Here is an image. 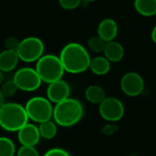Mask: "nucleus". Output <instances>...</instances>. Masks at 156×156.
<instances>
[{"instance_id": "2eb2a0df", "label": "nucleus", "mask_w": 156, "mask_h": 156, "mask_svg": "<svg viewBox=\"0 0 156 156\" xmlns=\"http://www.w3.org/2000/svg\"><path fill=\"white\" fill-rule=\"evenodd\" d=\"M90 71L98 76H103L111 70V62L104 56H97L90 59Z\"/></svg>"}, {"instance_id": "c85d7f7f", "label": "nucleus", "mask_w": 156, "mask_h": 156, "mask_svg": "<svg viewBox=\"0 0 156 156\" xmlns=\"http://www.w3.org/2000/svg\"><path fill=\"white\" fill-rule=\"evenodd\" d=\"M4 82V72L0 69V86Z\"/></svg>"}, {"instance_id": "bb28decb", "label": "nucleus", "mask_w": 156, "mask_h": 156, "mask_svg": "<svg viewBox=\"0 0 156 156\" xmlns=\"http://www.w3.org/2000/svg\"><path fill=\"white\" fill-rule=\"evenodd\" d=\"M151 38H152V40L154 41V43H155L156 44V26L153 28V30H152V32H151Z\"/></svg>"}, {"instance_id": "f03ea898", "label": "nucleus", "mask_w": 156, "mask_h": 156, "mask_svg": "<svg viewBox=\"0 0 156 156\" xmlns=\"http://www.w3.org/2000/svg\"><path fill=\"white\" fill-rule=\"evenodd\" d=\"M83 114L84 108L82 103L77 99L68 98L54 106L53 120L57 125L68 128L80 122Z\"/></svg>"}, {"instance_id": "7ed1b4c3", "label": "nucleus", "mask_w": 156, "mask_h": 156, "mask_svg": "<svg viewBox=\"0 0 156 156\" xmlns=\"http://www.w3.org/2000/svg\"><path fill=\"white\" fill-rule=\"evenodd\" d=\"M28 120L25 106L16 102H5L0 107V127L6 132L17 133Z\"/></svg>"}, {"instance_id": "5701e85b", "label": "nucleus", "mask_w": 156, "mask_h": 156, "mask_svg": "<svg viewBox=\"0 0 156 156\" xmlns=\"http://www.w3.org/2000/svg\"><path fill=\"white\" fill-rule=\"evenodd\" d=\"M82 0H58L61 8L65 10H74L80 6Z\"/></svg>"}, {"instance_id": "1a4fd4ad", "label": "nucleus", "mask_w": 156, "mask_h": 156, "mask_svg": "<svg viewBox=\"0 0 156 156\" xmlns=\"http://www.w3.org/2000/svg\"><path fill=\"white\" fill-rule=\"evenodd\" d=\"M121 89L122 92L129 97H137L144 90V80L137 72H128L121 80Z\"/></svg>"}, {"instance_id": "412c9836", "label": "nucleus", "mask_w": 156, "mask_h": 156, "mask_svg": "<svg viewBox=\"0 0 156 156\" xmlns=\"http://www.w3.org/2000/svg\"><path fill=\"white\" fill-rule=\"evenodd\" d=\"M0 89L2 90V93L5 96V98L13 97L14 95H16V93L18 90V88L13 80H8L4 81L2 83Z\"/></svg>"}, {"instance_id": "f8f14e48", "label": "nucleus", "mask_w": 156, "mask_h": 156, "mask_svg": "<svg viewBox=\"0 0 156 156\" xmlns=\"http://www.w3.org/2000/svg\"><path fill=\"white\" fill-rule=\"evenodd\" d=\"M118 24L112 18H105L101 20L97 28L98 36H100L106 42L114 40L118 35Z\"/></svg>"}, {"instance_id": "4be33fe9", "label": "nucleus", "mask_w": 156, "mask_h": 156, "mask_svg": "<svg viewBox=\"0 0 156 156\" xmlns=\"http://www.w3.org/2000/svg\"><path fill=\"white\" fill-rule=\"evenodd\" d=\"M16 156H40L38 151L32 146H21L17 152Z\"/></svg>"}, {"instance_id": "c756f323", "label": "nucleus", "mask_w": 156, "mask_h": 156, "mask_svg": "<svg viewBox=\"0 0 156 156\" xmlns=\"http://www.w3.org/2000/svg\"><path fill=\"white\" fill-rule=\"evenodd\" d=\"M84 1H87V2H94L96 0H84Z\"/></svg>"}, {"instance_id": "6ab92c4d", "label": "nucleus", "mask_w": 156, "mask_h": 156, "mask_svg": "<svg viewBox=\"0 0 156 156\" xmlns=\"http://www.w3.org/2000/svg\"><path fill=\"white\" fill-rule=\"evenodd\" d=\"M16 145L12 140L6 137H0V156H14Z\"/></svg>"}, {"instance_id": "39448f33", "label": "nucleus", "mask_w": 156, "mask_h": 156, "mask_svg": "<svg viewBox=\"0 0 156 156\" xmlns=\"http://www.w3.org/2000/svg\"><path fill=\"white\" fill-rule=\"evenodd\" d=\"M25 109L28 119L39 124L53 118L54 107L52 102L45 97L36 96L29 99L25 105Z\"/></svg>"}, {"instance_id": "f3484780", "label": "nucleus", "mask_w": 156, "mask_h": 156, "mask_svg": "<svg viewBox=\"0 0 156 156\" xmlns=\"http://www.w3.org/2000/svg\"><path fill=\"white\" fill-rule=\"evenodd\" d=\"M86 100L92 104H101L106 99L105 90L98 85H90L85 90Z\"/></svg>"}, {"instance_id": "6e6552de", "label": "nucleus", "mask_w": 156, "mask_h": 156, "mask_svg": "<svg viewBox=\"0 0 156 156\" xmlns=\"http://www.w3.org/2000/svg\"><path fill=\"white\" fill-rule=\"evenodd\" d=\"M99 112L103 120L108 122H117L124 115L123 103L115 97H106L99 105Z\"/></svg>"}, {"instance_id": "393cba45", "label": "nucleus", "mask_w": 156, "mask_h": 156, "mask_svg": "<svg viewBox=\"0 0 156 156\" xmlns=\"http://www.w3.org/2000/svg\"><path fill=\"white\" fill-rule=\"evenodd\" d=\"M43 156H71V154L62 148H51L47 151Z\"/></svg>"}, {"instance_id": "a211bd4d", "label": "nucleus", "mask_w": 156, "mask_h": 156, "mask_svg": "<svg viewBox=\"0 0 156 156\" xmlns=\"http://www.w3.org/2000/svg\"><path fill=\"white\" fill-rule=\"evenodd\" d=\"M38 130L41 138L46 140H51L56 137L58 133V125L54 121H47L39 124Z\"/></svg>"}, {"instance_id": "4468645a", "label": "nucleus", "mask_w": 156, "mask_h": 156, "mask_svg": "<svg viewBox=\"0 0 156 156\" xmlns=\"http://www.w3.org/2000/svg\"><path fill=\"white\" fill-rule=\"evenodd\" d=\"M103 53H104V57L111 63L119 62L124 57V48L120 42L112 40L106 43Z\"/></svg>"}, {"instance_id": "ddd939ff", "label": "nucleus", "mask_w": 156, "mask_h": 156, "mask_svg": "<svg viewBox=\"0 0 156 156\" xmlns=\"http://www.w3.org/2000/svg\"><path fill=\"white\" fill-rule=\"evenodd\" d=\"M19 60L16 51L4 49L0 52V69L3 72H10L16 68Z\"/></svg>"}, {"instance_id": "9d476101", "label": "nucleus", "mask_w": 156, "mask_h": 156, "mask_svg": "<svg viewBox=\"0 0 156 156\" xmlns=\"http://www.w3.org/2000/svg\"><path fill=\"white\" fill-rule=\"evenodd\" d=\"M70 95V87L69 83L63 80H57L48 84L47 88V98L55 104H58L68 98Z\"/></svg>"}, {"instance_id": "9b49d317", "label": "nucleus", "mask_w": 156, "mask_h": 156, "mask_svg": "<svg viewBox=\"0 0 156 156\" xmlns=\"http://www.w3.org/2000/svg\"><path fill=\"white\" fill-rule=\"evenodd\" d=\"M40 138L38 127L30 122H27L17 132V140L21 146L35 147L39 143Z\"/></svg>"}, {"instance_id": "a878e982", "label": "nucleus", "mask_w": 156, "mask_h": 156, "mask_svg": "<svg viewBox=\"0 0 156 156\" xmlns=\"http://www.w3.org/2000/svg\"><path fill=\"white\" fill-rule=\"evenodd\" d=\"M117 125L115 124V122H109V124H107L106 126H104L102 128V133L104 135H112L116 131H117Z\"/></svg>"}, {"instance_id": "423d86ee", "label": "nucleus", "mask_w": 156, "mask_h": 156, "mask_svg": "<svg viewBox=\"0 0 156 156\" xmlns=\"http://www.w3.org/2000/svg\"><path fill=\"white\" fill-rule=\"evenodd\" d=\"M45 51L44 42L37 37H27L19 43L16 53L21 61L26 63L37 62Z\"/></svg>"}, {"instance_id": "cd10ccee", "label": "nucleus", "mask_w": 156, "mask_h": 156, "mask_svg": "<svg viewBox=\"0 0 156 156\" xmlns=\"http://www.w3.org/2000/svg\"><path fill=\"white\" fill-rule=\"evenodd\" d=\"M4 103H5V96L3 95L2 90H1V89H0V107H1Z\"/></svg>"}, {"instance_id": "20e7f679", "label": "nucleus", "mask_w": 156, "mask_h": 156, "mask_svg": "<svg viewBox=\"0 0 156 156\" xmlns=\"http://www.w3.org/2000/svg\"><path fill=\"white\" fill-rule=\"evenodd\" d=\"M42 82L50 84L62 80L65 69L59 57L53 54L43 55L36 64L35 69Z\"/></svg>"}, {"instance_id": "aec40b11", "label": "nucleus", "mask_w": 156, "mask_h": 156, "mask_svg": "<svg viewBox=\"0 0 156 156\" xmlns=\"http://www.w3.org/2000/svg\"><path fill=\"white\" fill-rule=\"evenodd\" d=\"M106 41L103 40L100 36H93L88 40V48L94 53H101L104 51Z\"/></svg>"}, {"instance_id": "dca6fc26", "label": "nucleus", "mask_w": 156, "mask_h": 156, "mask_svg": "<svg viewBox=\"0 0 156 156\" xmlns=\"http://www.w3.org/2000/svg\"><path fill=\"white\" fill-rule=\"evenodd\" d=\"M134 8L143 16H154L156 15V0H134Z\"/></svg>"}, {"instance_id": "0eeeda50", "label": "nucleus", "mask_w": 156, "mask_h": 156, "mask_svg": "<svg viewBox=\"0 0 156 156\" xmlns=\"http://www.w3.org/2000/svg\"><path fill=\"white\" fill-rule=\"evenodd\" d=\"M13 80L16 84L18 90L26 92L37 90L42 83L37 70L29 67H24L17 69L14 74Z\"/></svg>"}, {"instance_id": "f257e3e1", "label": "nucleus", "mask_w": 156, "mask_h": 156, "mask_svg": "<svg viewBox=\"0 0 156 156\" xmlns=\"http://www.w3.org/2000/svg\"><path fill=\"white\" fill-rule=\"evenodd\" d=\"M65 72L80 74L90 69V56L85 47L78 42H70L63 47L59 54Z\"/></svg>"}, {"instance_id": "b1692460", "label": "nucleus", "mask_w": 156, "mask_h": 156, "mask_svg": "<svg viewBox=\"0 0 156 156\" xmlns=\"http://www.w3.org/2000/svg\"><path fill=\"white\" fill-rule=\"evenodd\" d=\"M20 41L15 37H8L5 39L4 42V46H5V49H8V50H15L16 51L18 48Z\"/></svg>"}]
</instances>
